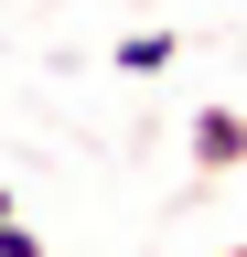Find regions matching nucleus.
Returning a JSON list of instances; mask_svg holds the SVG:
<instances>
[{
    "label": "nucleus",
    "mask_w": 247,
    "mask_h": 257,
    "mask_svg": "<svg viewBox=\"0 0 247 257\" xmlns=\"http://www.w3.org/2000/svg\"><path fill=\"white\" fill-rule=\"evenodd\" d=\"M247 161V118L236 107H194V182H226Z\"/></svg>",
    "instance_id": "f257e3e1"
},
{
    "label": "nucleus",
    "mask_w": 247,
    "mask_h": 257,
    "mask_svg": "<svg viewBox=\"0 0 247 257\" xmlns=\"http://www.w3.org/2000/svg\"><path fill=\"white\" fill-rule=\"evenodd\" d=\"M0 214H11V182H0Z\"/></svg>",
    "instance_id": "20e7f679"
},
{
    "label": "nucleus",
    "mask_w": 247,
    "mask_h": 257,
    "mask_svg": "<svg viewBox=\"0 0 247 257\" xmlns=\"http://www.w3.org/2000/svg\"><path fill=\"white\" fill-rule=\"evenodd\" d=\"M226 257H247V246H226Z\"/></svg>",
    "instance_id": "39448f33"
},
{
    "label": "nucleus",
    "mask_w": 247,
    "mask_h": 257,
    "mask_svg": "<svg viewBox=\"0 0 247 257\" xmlns=\"http://www.w3.org/2000/svg\"><path fill=\"white\" fill-rule=\"evenodd\" d=\"M172 54H183V32H161V22H150V32H118V54H108V64H118V75H161Z\"/></svg>",
    "instance_id": "f03ea898"
},
{
    "label": "nucleus",
    "mask_w": 247,
    "mask_h": 257,
    "mask_svg": "<svg viewBox=\"0 0 247 257\" xmlns=\"http://www.w3.org/2000/svg\"><path fill=\"white\" fill-rule=\"evenodd\" d=\"M0 257H43V236H33L22 214H0Z\"/></svg>",
    "instance_id": "7ed1b4c3"
}]
</instances>
